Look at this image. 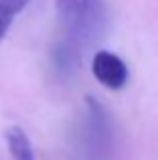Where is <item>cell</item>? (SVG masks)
<instances>
[{
    "instance_id": "3",
    "label": "cell",
    "mask_w": 158,
    "mask_h": 160,
    "mask_svg": "<svg viewBox=\"0 0 158 160\" xmlns=\"http://www.w3.org/2000/svg\"><path fill=\"white\" fill-rule=\"evenodd\" d=\"M91 71H93L95 79L107 89H122L128 83V67L111 51H97L91 61Z\"/></svg>"
},
{
    "instance_id": "5",
    "label": "cell",
    "mask_w": 158,
    "mask_h": 160,
    "mask_svg": "<svg viewBox=\"0 0 158 160\" xmlns=\"http://www.w3.org/2000/svg\"><path fill=\"white\" fill-rule=\"evenodd\" d=\"M4 140L12 160H37L31 140L20 126H8L4 130Z\"/></svg>"
},
{
    "instance_id": "2",
    "label": "cell",
    "mask_w": 158,
    "mask_h": 160,
    "mask_svg": "<svg viewBox=\"0 0 158 160\" xmlns=\"http://www.w3.org/2000/svg\"><path fill=\"white\" fill-rule=\"evenodd\" d=\"M87 144L95 156H103L111 146V122L106 108L95 98H87Z\"/></svg>"
},
{
    "instance_id": "7",
    "label": "cell",
    "mask_w": 158,
    "mask_h": 160,
    "mask_svg": "<svg viewBox=\"0 0 158 160\" xmlns=\"http://www.w3.org/2000/svg\"><path fill=\"white\" fill-rule=\"evenodd\" d=\"M12 20H14V18H8V16H0V41L6 37V32H8V28H10Z\"/></svg>"
},
{
    "instance_id": "6",
    "label": "cell",
    "mask_w": 158,
    "mask_h": 160,
    "mask_svg": "<svg viewBox=\"0 0 158 160\" xmlns=\"http://www.w3.org/2000/svg\"><path fill=\"white\" fill-rule=\"evenodd\" d=\"M28 2L31 0H0V16L14 18L18 12H22L27 8Z\"/></svg>"
},
{
    "instance_id": "1",
    "label": "cell",
    "mask_w": 158,
    "mask_h": 160,
    "mask_svg": "<svg viewBox=\"0 0 158 160\" xmlns=\"http://www.w3.org/2000/svg\"><path fill=\"white\" fill-rule=\"evenodd\" d=\"M55 6L65 35L81 47L97 41L106 31L107 14L103 0H55Z\"/></svg>"
},
{
    "instance_id": "4",
    "label": "cell",
    "mask_w": 158,
    "mask_h": 160,
    "mask_svg": "<svg viewBox=\"0 0 158 160\" xmlns=\"http://www.w3.org/2000/svg\"><path fill=\"white\" fill-rule=\"evenodd\" d=\"M53 67L59 75H71L81 65V45L75 39L65 35L63 41L55 43L53 47Z\"/></svg>"
}]
</instances>
